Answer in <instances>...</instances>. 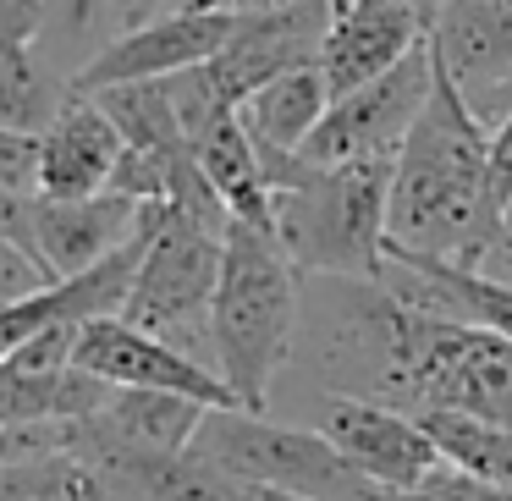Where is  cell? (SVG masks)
<instances>
[{"label":"cell","instance_id":"6da1fadb","mask_svg":"<svg viewBox=\"0 0 512 501\" xmlns=\"http://www.w3.org/2000/svg\"><path fill=\"white\" fill-rule=\"evenodd\" d=\"M501 204L490 193V127L468 111L457 83L435 67L430 100L391 166L386 243L463 270H485Z\"/></svg>","mask_w":512,"mask_h":501},{"label":"cell","instance_id":"7a4b0ae2","mask_svg":"<svg viewBox=\"0 0 512 501\" xmlns=\"http://www.w3.org/2000/svg\"><path fill=\"white\" fill-rule=\"evenodd\" d=\"M259 160L276 210L270 237L298 265V276H380L397 160L309 166L303 155H270V149H259Z\"/></svg>","mask_w":512,"mask_h":501},{"label":"cell","instance_id":"3957f363","mask_svg":"<svg viewBox=\"0 0 512 501\" xmlns=\"http://www.w3.org/2000/svg\"><path fill=\"white\" fill-rule=\"evenodd\" d=\"M298 320H303V276L276 237L254 226H226L221 248V281L210 303V353L215 375L237 397L243 413L270 408V386L298 353Z\"/></svg>","mask_w":512,"mask_h":501},{"label":"cell","instance_id":"277c9868","mask_svg":"<svg viewBox=\"0 0 512 501\" xmlns=\"http://www.w3.org/2000/svg\"><path fill=\"white\" fill-rule=\"evenodd\" d=\"M402 298L380 276H303L298 353L320 397H391Z\"/></svg>","mask_w":512,"mask_h":501},{"label":"cell","instance_id":"5b68a950","mask_svg":"<svg viewBox=\"0 0 512 501\" xmlns=\"http://www.w3.org/2000/svg\"><path fill=\"white\" fill-rule=\"evenodd\" d=\"M193 452L210 457L248 496H298V501H375L380 496V485H369L320 430L276 424L265 413L210 408L199 435H193Z\"/></svg>","mask_w":512,"mask_h":501},{"label":"cell","instance_id":"8992f818","mask_svg":"<svg viewBox=\"0 0 512 501\" xmlns=\"http://www.w3.org/2000/svg\"><path fill=\"white\" fill-rule=\"evenodd\" d=\"M221 248L226 232L166 210V204H149L144 254H138V276L122 303V320L215 369L210 303H215V281H221Z\"/></svg>","mask_w":512,"mask_h":501},{"label":"cell","instance_id":"52a82bcc","mask_svg":"<svg viewBox=\"0 0 512 501\" xmlns=\"http://www.w3.org/2000/svg\"><path fill=\"white\" fill-rule=\"evenodd\" d=\"M149 204L127 193H94V199H45V193H12L0 199V232L12 237L50 281L94 270L105 254L127 248L144 232Z\"/></svg>","mask_w":512,"mask_h":501},{"label":"cell","instance_id":"ba28073f","mask_svg":"<svg viewBox=\"0 0 512 501\" xmlns=\"http://www.w3.org/2000/svg\"><path fill=\"white\" fill-rule=\"evenodd\" d=\"M435 83V56L430 39L413 50L408 61H397L391 72H380L375 83L331 100L325 122L314 127V138L303 144L309 166H347V160H397L408 127L419 122L424 100Z\"/></svg>","mask_w":512,"mask_h":501},{"label":"cell","instance_id":"9c48e42d","mask_svg":"<svg viewBox=\"0 0 512 501\" xmlns=\"http://www.w3.org/2000/svg\"><path fill=\"white\" fill-rule=\"evenodd\" d=\"M331 28V0H281V6H237L232 34H226L221 56L204 61V83L215 100L237 105L270 78L298 67H320V45Z\"/></svg>","mask_w":512,"mask_h":501},{"label":"cell","instance_id":"30bf717a","mask_svg":"<svg viewBox=\"0 0 512 501\" xmlns=\"http://www.w3.org/2000/svg\"><path fill=\"white\" fill-rule=\"evenodd\" d=\"M72 369L105 380V386H122V391H177V397H193L204 408H237V397L226 391V380L210 364H199V358L177 353L160 336L127 325L122 314L78 325Z\"/></svg>","mask_w":512,"mask_h":501},{"label":"cell","instance_id":"8fae6325","mask_svg":"<svg viewBox=\"0 0 512 501\" xmlns=\"http://www.w3.org/2000/svg\"><path fill=\"white\" fill-rule=\"evenodd\" d=\"M232 12H160L144 28L116 34L89 67L72 78V94H100L122 89V83H166L177 72H193L204 61L221 56L226 34H232Z\"/></svg>","mask_w":512,"mask_h":501},{"label":"cell","instance_id":"7c38bea8","mask_svg":"<svg viewBox=\"0 0 512 501\" xmlns=\"http://www.w3.org/2000/svg\"><path fill=\"white\" fill-rule=\"evenodd\" d=\"M314 430L380 490H413L430 468L446 463L413 413L369 402V397H320Z\"/></svg>","mask_w":512,"mask_h":501},{"label":"cell","instance_id":"4fadbf2b","mask_svg":"<svg viewBox=\"0 0 512 501\" xmlns=\"http://www.w3.org/2000/svg\"><path fill=\"white\" fill-rule=\"evenodd\" d=\"M424 39L430 23L402 0H331V28L320 45V78L331 100L375 83L380 72L408 61Z\"/></svg>","mask_w":512,"mask_h":501},{"label":"cell","instance_id":"5bb4252c","mask_svg":"<svg viewBox=\"0 0 512 501\" xmlns=\"http://www.w3.org/2000/svg\"><path fill=\"white\" fill-rule=\"evenodd\" d=\"M34 144H39L34 193H45V199H94V193L111 188L116 166L127 155L116 122L89 94H72Z\"/></svg>","mask_w":512,"mask_h":501},{"label":"cell","instance_id":"9a60e30c","mask_svg":"<svg viewBox=\"0 0 512 501\" xmlns=\"http://www.w3.org/2000/svg\"><path fill=\"white\" fill-rule=\"evenodd\" d=\"M188 149L199 160L204 182L215 188V199L226 204L237 226H254V232H276V210H270V182H265V160L259 144L248 138L243 116L237 111H215L210 122H199L188 133Z\"/></svg>","mask_w":512,"mask_h":501},{"label":"cell","instance_id":"2e32d148","mask_svg":"<svg viewBox=\"0 0 512 501\" xmlns=\"http://www.w3.org/2000/svg\"><path fill=\"white\" fill-rule=\"evenodd\" d=\"M116 386L83 369H28L12 353L0 358V430L17 424H78L105 408Z\"/></svg>","mask_w":512,"mask_h":501},{"label":"cell","instance_id":"e0dca14e","mask_svg":"<svg viewBox=\"0 0 512 501\" xmlns=\"http://www.w3.org/2000/svg\"><path fill=\"white\" fill-rule=\"evenodd\" d=\"M325 111H331V89H325L320 67L281 72V78H270L265 89H254L237 105L248 138L259 149H270V155H303L314 127L325 122Z\"/></svg>","mask_w":512,"mask_h":501},{"label":"cell","instance_id":"ac0fdd59","mask_svg":"<svg viewBox=\"0 0 512 501\" xmlns=\"http://www.w3.org/2000/svg\"><path fill=\"white\" fill-rule=\"evenodd\" d=\"M204 413H210L204 402L177 397V391H122L116 386L89 424L105 430L111 441L144 446V452H188Z\"/></svg>","mask_w":512,"mask_h":501},{"label":"cell","instance_id":"d6986e66","mask_svg":"<svg viewBox=\"0 0 512 501\" xmlns=\"http://www.w3.org/2000/svg\"><path fill=\"white\" fill-rule=\"evenodd\" d=\"M111 39H116V0H45V28H39L34 56L72 83Z\"/></svg>","mask_w":512,"mask_h":501},{"label":"cell","instance_id":"ffe728a7","mask_svg":"<svg viewBox=\"0 0 512 501\" xmlns=\"http://www.w3.org/2000/svg\"><path fill=\"white\" fill-rule=\"evenodd\" d=\"M67 100H72V83L61 72H50L34 50L0 56V127L6 133L39 138Z\"/></svg>","mask_w":512,"mask_h":501},{"label":"cell","instance_id":"44dd1931","mask_svg":"<svg viewBox=\"0 0 512 501\" xmlns=\"http://www.w3.org/2000/svg\"><path fill=\"white\" fill-rule=\"evenodd\" d=\"M89 100H100V111L116 122L122 144L138 149V155H166V149L188 144L166 83H122V89H100Z\"/></svg>","mask_w":512,"mask_h":501},{"label":"cell","instance_id":"7402d4cb","mask_svg":"<svg viewBox=\"0 0 512 501\" xmlns=\"http://www.w3.org/2000/svg\"><path fill=\"white\" fill-rule=\"evenodd\" d=\"M0 501H116L111 485L67 446L0 468Z\"/></svg>","mask_w":512,"mask_h":501},{"label":"cell","instance_id":"603a6c76","mask_svg":"<svg viewBox=\"0 0 512 501\" xmlns=\"http://www.w3.org/2000/svg\"><path fill=\"white\" fill-rule=\"evenodd\" d=\"M413 419L424 424V435L452 468L490 479V485H512V430L463 419V413H413Z\"/></svg>","mask_w":512,"mask_h":501},{"label":"cell","instance_id":"cb8c5ba5","mask_svg":"<svg viewBox=\"0 0 512 501\" xmlns=\"http://www.w3.org/2000/svg\"><path fill=\"white\" fill-rule=\"evenodd\" d=\"M375 501H512V485H490V479H474L463 468L441 463L413 490H380Z\"/></svg>","mask_w":512,"mask_h":501},{"label":"cell","instance_id":"d4e9b609","mask_svg":"<svg viewBox=\"0 0 512 501\" xmlns=\"http://www.w3.org/2000/svg\"><path fill=\"white\" fill-rule=\"evenodd\" d=\"M34 177H39V144L0 127V199H12V193H34Z\"/></svg>","mask_w":512,"mask_h":501},{"label":"cell","instance_id":"484cf974","mask_svg":"<svg viewBox=\"0 0 512 501\" xmlns=\"http://www.w3.org/2000/svg\"><path fill=\"white\" fill-rule=\"evenodd\" d=\"M45 28V0H0V56L34 50Z\"/></svg>","mask_w":512,"mask_h":501},{"label":"cell","instance_id":"4316f807","mask_svg":"<svg viewBox=\"0 0 512 501\" xmlns=\"http://www.w3.org/2000/svg\"><path fill=\"white\" fill-rule=\"evenodd\" d=\"M39 287H50V276L12 243V237L0 232V303H17V298H28V292H39Z\"/></svg>","mask_w":512,"mask_h":501},{"label":"cell","instance_id":"83f0119b","mask_svg":"<svg viewBox=\"0 0 512 501\" xmlns=\"http://www.w3.org/2000/svg\"><path fill=\"white\" fill-rule=\"evenodd\" d=\"M490 193L501 210L512 204V111L490 127Z\"/></svg>","mask_w":512,"mask_h":501},{"label":"cell","instance_id":"f1b7e54d","mask_svg":"<svg viewBox=\"0 0 512 501\" xmlns=\"http://www.w3.org/2000/svg\"><path fill=\"white\" fill-rule=\"evenodd\" d=\"M485 276H496V281H507V287H512V204L501 210L496 243H490V254H485Z\"/></svg>","mask_w":512,"mask_h":501},{"label":"cell","instance_id":"f546056e","mask_svg":"<svg viewBox=\"0 0 512 501\" xmlns=\"http://www.w3.org/2000/svg\"><path fill=\"white\" fill-rule=\"evenodd\" d=\"M171 0H116V34H127V28H144L149 17H160Z\"/></svg>","mask_w":512,"mask_h":501},{"label":"cell","instance_id":"4dcf8cb0","mask_svg":"<svg viewBox=\"0 0 512 501\" xmlns=\"http://www.w3.org/2000/svg\"><path fill=\"white\" fill-rule=\"evenodd\" d=\"M237 0H171L166 12H232Z\"/></svg>","mask_w":512,"mask_h":501},{"label":"cell","instance_id":"1f68e13d","mask_svg":"<svg viewBox=\"0 0 512 501\" xmlns=\"http://www.w3.org/2000/svg\"><path fill=\"white\" fill-rule=\"evenodd\" d=\"M402 6H413V12L424 17V23H435V12H441L446 0H402Z\"/></svg>","mask_w":512,"mask_h":501},{"label":"cell","instance_id":"d6a6232c","mask_svg":"<svg viewBox=\"0 0 512 501\" xmlns=\"http://www.w3.org/2000/svg\"><path fill=\"white\" fill-rule=\"evenodd\" d=\"M237 6H281V0H237Z\"/></svg>","mask_w":512,"mask_h":501},{"label":"cell","instance_id":"836d02e7","mask_svg":"<svg viewBox=\"0 0 512 501\" xmlns=\"http://www.w3.org/2000/svg\"><path fill=\"white\" fill-rule=\"evenodd\" d=\"M265 501H298V496H265Z\"/></svg>","mask_w":512,"mask_h":501},{"label":"cell","instance_id":"e575fe53","mask_svg":"<svg viewBox=\"0 0 512 501\" xmlns=\"http://www.w3.org/2000/svg\"><path fill=\"white\" fill-rule=\"evenodd\" d=\"M248 501H265V496H248Z\"/></svg>","mask_w":512,"mask_h":501}]
</instances>
